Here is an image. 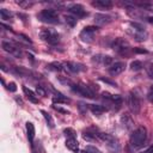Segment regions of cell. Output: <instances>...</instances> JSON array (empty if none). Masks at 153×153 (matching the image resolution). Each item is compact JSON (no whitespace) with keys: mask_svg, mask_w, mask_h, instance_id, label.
<instances>
[{"mask_svg":"<svg viewBox=\"0 0 153 153\" xmlns=\"http://www.w3.org/2000/svg\"><path fill=\"white\" fill-rule=\"evenodd\" d=\"M146 139H147V129H146V127H143V126L137 127L131 133V135H130V139H129V149L130 151L140 149L145 145Z\"/></svg>","mask_w":153,"mask_h":153,"instance_id":"obj_1","label":"cell"},{"mask_svg":"<svg viewBox=\"0 0 153 153\" xmlns=\"http://www.w3.org/2000/svg\"><path fill=\"white\" fill-rule=\"evenodd\" d=\"M97 136H98V140L105 142L108 151L110 153H120L121 152V145H120L118 140L116 137H114L112 135L106 134V133H98Z\"/></svg>","mask_w":153,"mask_h":153,"instance_id":"obj_2","label":"cell"},{"mask_svg":"<svg viewBox=\"0 0 153 153\" xmlns=\"http://www.w3.org/2000/svg\"><path fill=\"white\" fill-rule=\"evenodd\" d=\"M128 33L137 42H143L147 39L148 33L145 30V27L139 23H129L128 26Z\"/></svg>","mask_w":153,"mask_h":153,"instance_id":"obj_3","label":"cell"},{"mask_svg":"<svg viewBox=\"0 0 153 153\" xmlns=\"http://www.w3.org/2000/svg\"><path fill=\"white\" fill-rule=\"evenodd\" d=\"M37 18L47 24H57L59 23V14L53 8H47V10H42L38 14Z\"/></svg>","mask_w":153,"mask_h":153,"instance_id":"obj_4","label":"cell"},{"mask_svg":"<svg viewBox=\"0 0 153 153\" xmlns=\"http://www.w3.org/2000/svg\"><path fill=\"white\" fill-rule=\"evenodd\" d=\"M39 37L49 44H56L60 41V35L54 29H42L39 31Z\"/></svg>","mask_w":153,"mask_h":153,"instance_id":"obj_5","label":"cell"},{"mask_svg":"<svg viewBox=\"0 0 153 153\" xmlns=\"http://www.w3.org/2000/svg\"><path fill=\"white\" fill-rule=\"evenodd\" d=\"M126 103L129 108V110L133 114H139L140 109H141V103H140V98L135 92H129L128 96L126 97Z\"/></svg>","mask_w":153,"mask_h":153,"instance_id":"obj_6","label":"cell"},{"mask_svg":"<svg viewBox=\"0 0 153 153\" xmlns=\"http://www.w3.org/2000/svg\"><path fill=\"white\" fill-rule=\"evenodd\" d=\"M111 48L121 55H128V53L130 51V45L124 38H116L112 42Z\"/></svg>","mask_w":153,"mask_h":153,"instance_id":"obj_7","label":"cell"},{"mask_svg":"<svg viewBox=\"0 0 153 153\" xmlns=\"http://www.w3.org/2000/svg\"><path fill=\"white\" fill-rule=\"evenodd\" d=\"M71 88L74 93H78L82 97H87V98H93L94 93L91 91V88L86 85H81V84H72Z\"/></svg>","mask_w":153,"mask_h":153,"instance_id":"obj_8","label":"cell"},{"mask_svg":"<svg viewBox=\"0 0 153 153\" xmlns=\"http://www.w3.org/2000/svg\"><path fill=\"white\" fill-rule=\"evenodd\" d=\"M98 30V26H94V25H90V26H86L81 30L79 37L81 38V41L84 42H92L93 38H94V35Z\"/></svg>","mask_w":153,"mask_h":153,"instance_id":"obj_9","label":"cell"},{"mask_svg":"<svg viewBox=\"0 0 153 153\" xmlns=\"http://www.w3.org/2000/svg\"><path fill=\"white\" fill-rule=\"evenodd\" d=\"M1 47H2V49H4L6 53H8V54H11V55H13V56H16V57H20V55H22L20 49H19L14 43H12V42H10V41L4 39V41L1 42Z\"/></svg>","mask_w":153,"mask_h":153,"instance_id":"obj_10","label":"cell"},{"mask_svg":"<svg viewBox=\"0 0 153 153\" xmlns=\"http://www.w3.org/2000/svg\"><path fill=\"white\" fill-rule=\"evenodd\" d=\"M68 11L75 17V18H82L85 16H87V12L85 11L84 6L80 4H73L68 7Z\"/></svg>","mask_w":153,"mask_h":153,"instance_id":"obj_11","label":"cell"},{"mask_svg":"<svg viewBox=\"0 0 153 153\" xmlns=\"http://www.w3.org/2000/svg\"><path fill=\"white\" fill-rule=\"evenodd\" d=\"M124 68H126V63L120 61V62L112 63V65L108 68V72H109V74H110L111 76H116V75L121 74V73L124 71Z\"/></svg>","mask_w":153,"mask_h":153,"instance_id":"obj_12","label":"cell"},{"mask_svg":"<svg viewBox=\"0 0 153 153\" xmlns=\"http://www.w3.org/2000/svg\"><path fill=\"white\" fill-rule=\"evenodd\" d=\"M92 62L96 65H103V66H111L112 59L109 55H96L92 57Z\"/></svg>","mask_w":153,"mask_h":153,"instance_id":"obj_13","label":"cell"},{"mask_svg":"<svg viewBox=\"0 0 153 153\" xmlns=\"http://www.w3.org/2000/svg\"><path fill=\"white\" fill-rule=\"evenodd\" d=\"M63 66H65V69H67V71H69L72 73H79V72H81V71L85 69V67L82 65L76 63V62H73V61H68Z\"/></svg>","mask_w":153,"mask_h":153,"instance_id":"obj_14","label":"cell"},{"mask_svg":"<svg viewBox=\"0 0 153 153\" xmlns=\"http://www.w3.org/2000/svg\"><path fill=\"white\" fill-rule=\"evenodd\" d=\"M112 20L111 16L109 14H104V13H97L94 16V23L97 25H105V24H109L110 22Z\"/></svg>","mask_w":153,"mask_h":153,"instance_id":"obj_15","label":"cell"},{"mask_svg":"<svg viewBox=\"0 0 153 153\" xmlns=\"http://www.w3.org/2000/svg\"><path fill=\"white\" fill-rule=\"evenodd\" d=\"M87 106H88V109L91 110V112L94 114L96 116H99V115H102L103 112H105V111L108 110L106 106L99 105V104H87Z\"/></svg>","mask_w":153,"mask_h":153,"instance_id":"obj_16","label":"cell"},{"mask_svg":"<svg viewBox=\"0 0 153 153\" xmlns=\"http://www.w3.org/2000/svg\"><path fill=\"white\" fill-rule=\"evenodd\" d=\"M121 122H122L123 127H126L128 130L133 129V127H134V120L131 118V116L129 114H123L121 116Z\"/></svg>","mask_w":153,"mask_h":153,"instance_id":"obj_17","label":"cell"},{"mask_svg":"<svg viewBox=\"0 0 153 153\" xmlns=\"http://www.w3.org/2000/svg\"><path fill=\"white\" fill-rule=\"evenodd\" d=\"M92 6L100 10H108V8H111L112 2L110 0H94L92 1Z\"/></svg>","mask_w":153,"mask_h":153,"instance_id":"obj_18","label":"cell"},{"mask_svg":"<svg viewBox=\"0 0 153 153\" xmlns=\"http://www.w3.org/2000/svg\"><path fill=\"white\" fill-rule=\"evenodd\" d=\"M23 92H24V94L26 96V98H27L31 103H35V104L38 103V98H37L36 93H35L32 90H30L27 86H23Z\"/></svg>","mask_w":153,"mask_h":153,"instance_id":"obj_19","label":"cell"},{"mask_svg":"<svg viewBox=\"0 0 153 153\" xmlns=\"http://www.w3.org/2000/svg\"><path fill=\"white\" fill-rule=\"evenodd\" d=\"M66 147L68 148V149H71L72 152H78L79 151V142H78V140L75 139V137H73V139H67L66 140Z\"/></svg>","mask_w":153,"mask_h":153,"instance_id":"obj_20","label":"cell"},{"mask_svg":"<svg viewBox=\"0 0 153 153\" xmlns=\"http://www.w3.org/2000/svg\"><path fill=\"white\" fill-rule=\"evenodd\" d=\"M35 126L31 123V122H26V134H27V139L30 141V143L33 142V139H35Z\"/></svg>","mask_w":153,"mask_h":153,"instance_id":"obj_21","label":"cell"},{"mask_svg":"<svg viewBox=\"0 0 153 153\" xmlns=\"http://www.w3.org/2000/svg\"><path fill=\"white\" fill-rule=\"evenodd\" d=\"M53 102H54V103H69V102H71V99H69L68 97L63 96L62 93L56 92V93H55V96L53 97Z\"/></svg>","mask_w":153,"mask_h":153,"instance_id":"obj_22","label":"cell"},{"mask_svg":"<svg viewBox=\"0 0 153 153\" xmlns=\"http://www.w3.org/2000/svg\"><path fill=\"white\" fill-rule=\"evenodd\" d=\"M41 114L43 115V117H44V120H45V122L48 123V126L50 127V128H54V120H53V117H51V115H49L45 110H41Z\"/></svg>","mask_w":153,"mask_h":153,"instance_id":"obj_23","label":"cell"},{"mask_svg":"<svg viewBox=\"0 0 153 153\" xmlns=\"http://www.w3.org/2000/svg\"><path fill=\"white\" fill-rule=\"evenodd\" d=\"M0 16H1V19H2V20H10V19H12V17H13L12 12H10V11L6 10V8H1V10H0Z\"/></svg>","mask_w":153,"mask_h":153,"instance_id":"obj_24","label":"cell"},{"mask_svg":"<svg viewBox=\"0 0 153 153\" xmlns=\"http://www.w3.org/2000/svg\"><path fill=\"white\" fill-rule=\"evenodd\" d=\"M48 67H49V69L56 71V72H61L62 69H65V66L62 63H60V62H51V63H49Z\"/></svg>","mask_w":153,"mask_h":153,"instance_id":"obj_25","label":"cell"},{"mask_svg":"<svg viewBox=\"0 0 153 153\" xmlns=\"http://www.w3.org/2000/svg\"><path fill=\"white\" fill-rule=\"evenodd\" d=\"M142 67H143V65H142V62L139 61V60H134V61H131V63H130L131 71H140Z\"/></svg>","mask_w":153,"mask_h":153,"instance_id":"obj_26","label":"cell"},{"mask_svg":"<svg viewBox=\"0 0 153 153\" xmlns=\"http://www.w3.org/2000/svg\"><path fill=\"white\" fill-rule=\"evenodd\" d=\"M63 134L67 136V139H73V137H75V135H76V133H75V130H74L73 128H66V129L63 130Z\"/></svg>","mask_w":153,"mask_h":153,"instance_id":"obj_27","label":"cell"},{"mask_svg":"<svg viewBox=\"0 0 153 153\" xmlns=\"http://www.w3.org/2000/svg\"><path fill=\"white\" fill-rule=\"evenodd\" d=\"M65 20H66V23L67 24H69L71 26H74L75 24H76V18L74 17V16H65Z\"/></svg>","mask_w":153,"mask_h":153,"instance_id":"obj_28","label":"cell"},{"mask_svg":"<svg viewBox=\"0 0 153 153\" xmlns=\"http://www.w3.org/2000/svg\"><path fill=\"white\" fill-rule=\"evenodd\" d=\"M85 151L87 152V153H102L96 146H92V145H88V146H86V148H85Z\"/></svg>","mask_w":153,"mask_h":153,"instance_id":"obj_29","label":"cell"},{"mask_svg":"<svg viewBox=\"0 0 153 153\" xmlns=\"http://www.w3.org/2000/svg\"><path fill=\"white\" fill-rule=\"evenodd\" d=\"M99 80H100V81H103V82H106V84H109V85H111V86H114V87H116V86H117V84H116L115 81H112V80H110V79H108V78L100 76V78H99Z\"/></svg>","mask_w":153,"mask_h":153,"instance_id":"obj_30","label":"cell"},{"mask_svg":"<svg viewBox=\"0 0 153 153\" xmlns=\"http://www.w3.org/2000/svg\"><path fill=\"white\" fill-rule=\"evenodd\" d=\"M36 93H37L38 96H43V97H44V96L47 94L45 90H44V88H43L42 86H37V87H36Z\"/></svg>","mask_w":153,"mask_h":153,"instance_id":"obj_31","label":"cell"},{"mask_svg":"<svg viewBox=\"0 0 153 153\" xmlns=\"http://www.w3.org/2000/svg\"><path fill=\"white\" fill-rule=\"evenodd\" d=\"M147 99H148L151 103H153V85L149 87V90H148V92H147Z\"/></svg>","mask_w":153,"mask_h":153,"instance_id":"obj_32","label":"cell"},{"mask_svg":"<svg viewBox=\"0 0 153 153\" xmlns=\"http://www.w3.org/2000/svg\"><path fill=\"white\" fill-rule=\"evenodd\" d=\"M7 88H8L11 92H16V91H17V86H16L14 82H10V84L7 85Z\"/></svg>","mask_w":153,"mask_h":153,"instance_id":"obj_33","label":"cell"},{"mask_svg":"<svg viewBox=\"0 0 153 153\" xmlns=\"http://www.w3.org/2000/svg\"><path fill=\"white\" fill-rule=\"evenodd\" d=\"M134 53H136V54H147L148 51H147L146 49H140V48H135V49H134Z\"/></svg>","mask_w":153,"mask_h":153,"instance_id":"obj_34","label":"cell"},{"mask_svg":"<svg viewBox=\"0 0 153 153\" xmlns=\"http://www.w3.org/2000/svg\"><path fill=\"white\" fill-rule=\"evenodd\" d=\"M147 73H148L149 78L153 79V65H151L149 67H147Z\"/></svg>","mask_w":153,"mask_h":153,"instance_id":"obj_35","label":"cell"},{"mask_svg":"<svg viewBox=\"0 0 153 153\" xmlns=\"http://www.w3.org/2000/svg\"><path fill=\"white\" fill-rule=\"evenodd\" d=\"M53 108H54L55 110H57V111H60V112H63V114H68V111H67V110H65V109H62V108H60V106H56V105H53Z\"/></svg>","mask_w":153,"mask_h":153,"instance_id":"obj_36","label":"cell"},{"mask_svg":"<svg viewBox=\"0 0 153 153\" xmlns=\"http://www.w3.org/2000/svg\"><path fill=\"white\" fill-rule=\"evenodd\" d=\"M141 153H153V146H151V147L146 148V149H145V151H142Z\"/></svg>","mask_w":153,"mask_h":153,"instance_id":"obj_37","label":"cell"},{"mask_svg":"<svg viewBox=\"0 0 153 153\" xmlns=\"http://www.w3.org/2000/svg\"><path fill=\"white\" fill-rule=\"evenodd\" d=\"M146 19H147L148 23H153V16H152V17H147Z\"/></svg>","mask_w":153,"mask_h":153,"instance_id":"obj_38","label":"cell"},{"mask_svg":"<svg viewBox=\"0 0 153 153\" xmlns=\"http://www.w3.org/2000/svg\"><path fill=\"white\" fill-rule=\"evenodd\" d=\"M80 153H87V152H86V151H81Z\"/></svg>","mask_w":153,"mask_h":153,"instance_id":"obj_39","label":"cell"}]
</instances>
